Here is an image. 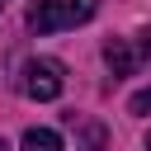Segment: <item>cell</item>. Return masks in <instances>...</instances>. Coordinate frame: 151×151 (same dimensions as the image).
Listing matches in <instances>:
<instances>
[{
    "label": "cell",
    "mask_w": 151,
    "mask_h": 151,
    "mask_svg": "<svg viewBox=\"0 0 151 151\" xmlns=\"http://www.w3.org/2000/svg\"><path fill=\"white\" fill-rule=\"evenodd\" d=\"M5 5H9V0H0V9H5Z\"/></svg>",
    "instance_id": "obj_8"
},
{
    "label": "cell",
    "mask_w": 151,
    "mask_h": 151,
    "mask_svg": "<svg viewBox=\"0 0 151 151\" xmlns=\"http://www.w3.org/2000/svg\"><path fill=\"white\" fill-rule=\"evenodd\" d=\"M146 151H151V137H146Z\"/></svg>",
    "instance_id": "obj_9"
},
{
    "label": "cell",
    "mask_w": 151,
    "mask_h": 151,
    "mask_svg": "<svg viewBox=\"0 0 151 151\" xmlns=\"http://www.w3.org/2000/svg\"><path fill=\"white\" fill-rule=\"evenodd\" d=\"M104 61H109L113 76H132L137 71V52L127 47V38H109L104 42Z\"/></svg>",
    "instance_id": "obj_3"
},
{
    "label": "cell",
    "mask_w": 151,
    "mask_h": 151,
    "mask_svg": "<svg viewBox=\"0 0 151 151\" xmlns=\"http://www.w3.org/2000/svg\"><path fill=\"white\" fill-rule=\"evenodd\" d=\"M66 123H76V113H66ZM76 132H80V151H109V132H104L99 123L80 118V123H76Z\"/></svg>",
    "instance_id": "obj_4"
},
{
    "label": "cell",
    "mask_w": 151,
    "mask_h": 151,
    "mask_svg": "<svg viewBox=\"0 0 151 151\" xmlns=\"http://www.w3.org/2000/svg\"><path fill=\"white\" fill-rule=\"evenodd\" d=\"M127 113H151V85H146V90H137V94L127 99Z\"/></svg>",
    "instance_id": "obj_6"
},
{
    "label": "cell",
    "mask_w": 151,
    "mask_h": 151,
    "mask_svg": "<svg viewBox=\"0 0 151 151\" xmlns=\"http://www.w3.org/2000/svg\"><path fill=\"white\" fill-rule=\"evenodd\" d=\"M24 94L28 99H57L61 94V85H66V76H61V61H52V57H33V61H24Z\"/></svg>",
    "instance_id": "obj_2"
},
{
    "label": "cell",
    "mask_w": 151,
    "mask_h": 151,
    "mask_svg": "<svg viewBox=\"0 0 151 151\" xmlns=\"http://www.w3.org/2000/svg\"><path fill=\"white\" fill-rule=\"evenodd\" d=\"M19 151H66V146H61V137L52 127H28L24 142H19Z\"/></svg>",
    "instance_id": "obj_5"
},
{
    "label": "cell",
    "mask_w": 151,
    "mask_h": 151,
    "mask_svg": "<svg viewBox=\"0 0 151 151\" xmlns=\"http://www.w3.org/2000/svg\"><path fill=\"white\" fill-rule=\"evenodd\" d=\"M0 151H9V146H5V142H0Z\"/></svg>",
    "instance_id": "obj_10"
},
{
    "label": "cell",
    "mask_w": 151,
    "mask_h": 151,
    "mask_svg": "<svg viewBox=\"0 0 151 151\" xmlns=\"http://www.w3.org/2000/svg\"><path fill=\"white\" fill-rule=\"evenodd\" d=\"M142 57H146V61H151V28H146V33H142Z\"/></svg>",
    "instance_id": "obj_7"
},
{
    "label": "cell",
    "mask_w": 151,
    "mask_h": 151,
    "mask_svg": "<svg viewBox=\"0 0 151 151\" xmlns=\"http://www.w3.org/2000/svg\"><path fill=\"white\" fill-rule=\"evenodd\" d=\"M99 0H33L28 5V28L33 33H61L76 24H90Z\"/></svg>",
    "instance_id": "obj_1"
}]
</instances>
